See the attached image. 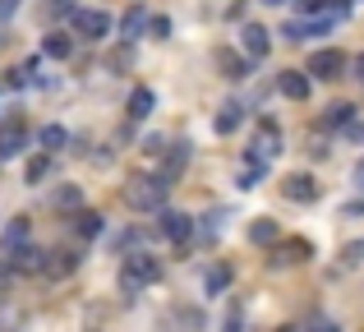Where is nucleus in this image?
<instances>
[{
	"label": "nucleus",
	"instance_id": "obj_1",
	"mask_svg": "<svg viewBox=\"0 0 364 332\" xmlns=\"http://www.w3.org/2000/svg\"><path fill=\"white\" fill-rule=\"evenodd\" d=\"M166 180H157V176H134L129 185H124V203L134 208V213H161V203H166Z\"/></svg>",
	"mask_w": 364,
	"mask_h": 332
},
{
	"label": "nucleus",
	"instance_id": "obj_2",
	"mask_svg": "<svg viewBox=\"0 0 364 332\" xmlns=\"http://www.w3.org/2000/svg\"><path fill=\"white\" fill-rule=\"evenodd\" d=\"M157 277H161V263L152 259V254H129V259L120 263V291H129V296H139V291L152 287Z\"/></svg>",
	"mask_w": 364,
	"mask_h": 332
},
{
	"label": "nucleus",
	"instance_id": "obj_3",
	"mask_svg": "<svg viewBox=\"0 0 364 332\" xmlns=\"http://www.w3.org/2000/svg\"><path fill=\"white\" fill-rule=\"evenodd\" d=\"M70 23H74V37H83V42H102L111 33V14H102V9H74Z\"/></svg>",
	"mask_w": 364,
	"mask_h": 332
},
{
	"label": "nucleus",
	"instance_id": "obj_4",
	"mask_svg": "<svg viewBox=\"0 0 364 332\" xmlns=\"http://www.w3.org/2000/svg\"><path fill=\"white\" fill-rule=\"evenodd\" d=\"M304 70H309V79H341V74H346V55L337 51V46H323V51H314L309 55V65H304Z\"/></svg>",
	"mask_w": 364,
	"mask_h": 332
},
{
	"label": "nucleus",
	"instance_id": "obj_5",
	"mask_svg": "<svg viewBox=\"0 0 364 332\" xmlns=\"http://www.w3.org/2000/svg\"><path fill=\"white\" fill-rule=\"evenodd\" d=\"M28 148V125L18 116L0 120V162H9V157H18Z\"/></svg>",
	"mask_w": 364,
	"mask_h": 332
},
{
	"label": "nucleus",
	"instance_id": "obj_6",
	"mask_svg": "<svg viewBox=\"0 0 364 332\" xmlns=\"http://www.w3.org/2000/svg\"><path fill=\"white\" fill-rule=\"evenodd\" d=\"M282 153V134H277V125L272 120H258V139H254V148H249V162H272V157Z\"/></svg>",
	"mask_w": 364,
	"mask_h": 332
},
{
	"label": "nucleus",
	"instance_id": "obj_7",
	"mask_svg": "<svg viewBox=\"0 0 364 332\" xmlns=\"http://www.w3.org/2000/svg\"><path fill=\"white\" fill-rule=\"evenodd\" d=\"M28 231H33V226H28V217H14V222L5 226V235H0V254H5V259H14L18 250H28Z\"/></svg>",
	"mask_w": 364,
	"mask_h": 332
},
{
	"label": "nucleus",
	"instance_id": "obj_8",
	"mask_svg": "<svg viewBox=\"0 0 364 332\" xmlns=\"http://www.w3.org/2000/svg\"><path fill=\"white\" fill-rule=\"evenodd\" d=\"M282 194L291 198V203H314V198H318V180H314V176H286Z\"/></svg>",
	"mask_w": 364,
	"mask_h": 332
},
{
	"label": "nucleus",
	"instance_id": "obj_9",
	"mask_svg": "<svg viewBox=\"0 0 364 332\" xmlns=\"http://www.w3.org/2000/svg\"><path fill=\"white\" fill-rule=\"evenodd\" d=\"M161 235L176 240V245H185L189 235H194V217H189V213H166V217H161Z\"/></svg>",
	"mask_w": 364,
	"mask_h": 332
},
{
	"label": "nucleus",
	"instance_id": "obj_10",
	"mask_svg": "<svg viewBox=\"0 0 364 332\" xmlns=\"http://www.w3.org/2000/svg\"><path fill=\"white\" fill-rule=\"evenodd\" d=\"M350 125H355V107L350 102H332L318 116V129H350Z\"/></svg>",
	"mask_w": 364,
	"mask_h": 332
},
{
	"label": "nucleus",
	"instance_id": "obj_11",
	"mask_svg": "<svg viewBox=\"0 0 364 332\" xmlns=\"http://www.w3.org/2000/svg\"><path fill=\"white\" fill-rule=\"evenodd\" d=\"M240 46H245V55H249V60H263V55H267V46H272V33H267V28H258V23H249Z\"/></svg>",
	"mask_w": 364,
	"mask_h": 332
},
{
	"label": "nucleus",
	"instance_id": "obj_12",
	"mask_svg": "<svg viewBox=\"0 0 364 332\" xmlns=\"http://www.w3.org/2000/svg\"><path fill=\"white\" fill-rule=\"evenodd\" d=\"M309 254H314V245L309 240H286V245H277V268H286V263H309Z\"/></svg>",
	"mask_w": 364,
	"mask_h": 332
},
{
	"label": "nucleus",
	"instance_id": "obj_13",
	"mask_svg": "<svg viewBox=\"0 0 364 332\" xmlns=\"http://www.w3.org/2000/svg\"><path fill=\"white\" fill-rule=\"evenodd\" d=\"M37 148H42V153H60V148H70V129H65V125H42V129H37Z\"/></svg>",
	"mask_w": 364,
	"mask_h": 332
},
{
	"label": "nucleus",
	"instance_id": "obj_14",
	"mask_svg": "<svg viewBox=\"0 0 364 332\" xmlns=\"http://www.w3.org/2000/svg\"><path fill=\"white\" fill-rule=\"evenodd\" d=\"M148 23H152V18H148V9H143V5H134L129 14L120 18V37H124V42H139V37H143V28H148Z\"/></svg>",
	"mask_w": 364,
	"mask_h": 332
},
{
	"label": "nucleus",
	"instance_id": "obj_15",
	"mask_svg": "<svg viewBox=\"0 0 364 332\" xmlns=\"http://www.w3.org/2000/svg\"><path fill=\"white\" fill-rule=\"evenodd\" d=\"M152 107H157V97H152V88H134L129 102H124V111H129V120H148Z\"/></svg>",
	"mask_w": 364,
	"mask_h": 332
},
{
	"label": "nucleus",
	"instance_id": "obj_16",
	"mask_svg": "<svg viewBox=\"0 0 364 332\" xmlns=\"http://www.w3.org/2000/svg\"><path fill=\"white\" fill-rule=\"evenodd\" d=\"M46 259H51L46 250H33V245H28V250H18L9 263H14V272H46Z\"/></svg>",
	"mask_w": 364,
	"mask_h": 332
},
{
	"label": "nucleus",
	"instance_id": "obj_17",
	"mask_svg": "<svg viewBox=\"0 0 364 332\" xmlns=\"http://www.w3.org/2000/svg\"><path fill=\"white\" fill-rule=\"evenodd\" d=\"M282 92L295 97V102H304V97H309V70H286L282 74Z\"/></svg>",
	"mask_w": 364,
	"mask_h": 332
},
{
	"label": "nucleus",
	"instance_id": "obj_18",
	"mask_svg": "<svg viewBox=\"0 0 364 332\" xmlns=\"http://www.w3.org/2000/svg\"><path fill=\"white\" fill-rule=\"evenodd\" d=\"M70 222H74V231H79L83 240H97V235H102V213H92V208H79Z\"/></svg>",
	"mask_w": 364,
	"mask_h": 332
},
{
	"label": "nucleus",
	"instance_id": "obj_19",
	"mask_svg": "<svg viewBox=\"0 0 364 332\" xmlns=\"http://www.w3.org/2000/svg\"><path fill=\"white\" fill-rule=\"evenodd\" d=\"M185 162H189V144H176V148L166 153V162H161V176H157V180H166V185H171V180L185 171Z\"/></svg>",
	"mask_w": 364,
	"mask_h": 332
},
{
	"label": "nucleus",
	"instance_id": "obj_20",
	"mask_svg": "<svg viewBox=\"0 0 364 332\" xmlns=\"http://www.w3.org/2000/svg\"><path fill=\"white\" fill-rule=\"evenodd\" d=\"M240 120H245V111H240V102H226L222 111H217V134H235V129H240Z\"/></svg>",
	"mask_w": 364,
	"mask_h": 332
},
{
	"label": "nucleus",
	"instance_id": "obj_21",
	"mask_svg": "<svg viewBox=\"0 0 364 332\" xmlns=\"http://www.w3.org/2000/svg\"><path fill=\"white\" fill-rule=\"evenodd\" d=\"M42 55H51V60H70V55H74V37L51 33V37L42 42Z\"/></svg>",
	"mask_w": 364,
	"mask_h": 332
},
{
	"label": "nucleus",
	"instance_id": "obj_22",
	"mask_svg": "<svg viewBox=\"0 0 364 332\" xmlns=\"http://www.w3.org/2000/svg\"><path fill=\"white\" fill-rule=\"evenodd\" d=\"M79 268V254H70V250H55L51 259H46V277H65V272H74Z\"/></svg>",
	"mask_w": 364,
	"mask_h": 332
},
{
	"label": "nucleus",
	"instance_id": "obj_23",
	"mask_svg": "<svg viewBox=\"0 0 364 332\" xmlns=\"http://www.w3.org/2000/svg\"><path fill=\"white\" fill-rule=\"evenodd\" d=\"M249 240L254 245H277V222L272 217H258V222L249 226Z\"/></svg>",
	"mask_w": 364,
	"mask_h": 332
},
{
	"label": "nucleus",
	"instance_id": "obj_24",
	"mask_svg": "<svg viewBox=\"0 0 364 332\" xmlns=\"http://www.w3.org/2000/svg\"><path fill=\"white\" fill-rule=\"evenodd\" d=\"M55 208H74V213H79V208H83L79 185H60V189H55Z\"/></svg>",
	"mask_w": 364,
	"mask_h": 332
},
{
	"label": "nucleus",
	"instance_id": "obj_25",
	"mask_svg": "<svg viewBox=\"0 0 364 332\" xmlns=\"http://www.w3.org/2000/svg\"><path fill=\"white\" fill-rule=\"evenodd\" d=\"M203 287H208V296H222V291L231 287V268H213V272H208V282H203Z\"/></svg>",
	"mask_w": 364,
	"mask_h": 332
},
{
	"label": "nucleus",
	"instance_id": "obj_26",
	"mask_svg": "<svg viewBox=\"0 0 364 332\" xmlns=\"http://www.w3.org/2000/svg\"><path fill=\"white\" fill-rule=\"evenodd\" d=\"M46 171H51V153H42V157H33V162H28V180H46Z\"/></svg>",
	"mask_w": 364,
	"mask_h": 332
},
{
	"label": "nucleus",
	"instance_id": "obj_27",
	"mask_svg": "<svg viewBox=\"0 0 364 332\" xmlns=\"http://www.w3.org/2000/svg\"><path fill=\"white\" fill-rule=\"evenodd\" d=\"M222 70H226V79H245V70H249V65L240 60V55H231V51H226V55H222Z\"/></svg>",
	"mask_w": 364,
	"mask_h": 332
},
{
	"label": "nucleus",
	"instance_id": "obj_28",
	"mask_svg": "<svg viewBox=\"0 0 364 332\" xmlns=\"http://www.w3.org/2000/svg\"><path fill=\"white\" fill-rule=\"evenodd\" d=\"M360 254H364V240L346 245V250H341V263H346V268H350V263H360Z\"/></svg>",
	"mask_w": 364,
	"mask_h": 332
},
{
	"label": "nucleus",
	"instance_id": "obj_29",
	"mask_svg": "<svg viewBox=\"0 0 364 332\" xmlns=\"http://www.w3.org/2000/svg\"><path fill=\"white\" fill-rule=\"evenodd\" d=\"M18 5H23V0H0V23H9V18L18 14Z\"/></svg>",
	"mask_w": 364,
	"mask_h": 332
},
{
	"label": "nucleus",
	"instance_id": "obj_30",
	"mask_svg": "<svg viewBox=\"0 0 364 332\" xmlns=\"http://www.w3.org/2000/svg\"><path fill=\"white\" fill-rule=\"evenodd\" d=\"M309 332H341L337 323H328V318H318V323H309Z\"/></svg>",
	"mask_w": 364,
	"mask_h": 332
},
{
	"label": "nucleus",
	"instance_id": "obj_31",
	"mask_svg": "<svg viewBox=\"0 0 364 332\" xmlns=\"http://www.w3.org/2000/svg\"><path fill=\"white\" fill-rule=\"evenodd\" d=\"M350 180H355V189H364V157L355 162V171H350Z\"/></svg>",
	"mask_w": 364,
	"mask_h": 332
},
{
	"label": "nucleus",
	"instance_id": "obj_32",
	"mask_svg": "<svg viewBox=\"0 0 364 332\" xmlns=\"http://www.w3.org/2000/svg\"><path fill=\"white\" fill-rule=\"evenodd\" d=\"M350 139H355V144H364V120H355V125H350Z\"/></svg>",
	"mask_w": 364,
	"mask_h": 332
},
{
	"label": "nucleus",
	"instance_id": "obj_33",
	"mask_svg": "<svg viewBox=\"0 0 364 332\" xmlns=\"http://www.w3.org/2000/svg\"><path fill=\"white\" fill-rule=\"evenodd\" d=\"M355 74H360V83H364V55H360V60H355Z\"/></svg>",
	"mask_w": 364,
	"mask_h": 332
},
{
	"label": "nucleus",
	"instance_id": "obj_34",
	"mask_svg": "<svg viewBox=\"0 0 364 332\" xmlns=\"http://www.w3.org/2000/svg\"><path fill=\"white\" fill-rule=\"evenodd\" d=\"M263 5H291V0H263Z\"/></svg>",
	"mask_w": 364,
	"mask_h": 332
},
{
	"label": "nucleus",
	"instance_id": "obj_35",
	"mask_svg": "<svg viewBox=\"0 0 364 332\" xmlns=\"http://www.w3.org/2000/svg\"><path fill=\"white\" fill-rule=\"evenodd\" d=\"M277 332H295V328H277Z\"/></svg>",
	"mask_w": 364,
	"mask_h": 332
}]
</instances>
